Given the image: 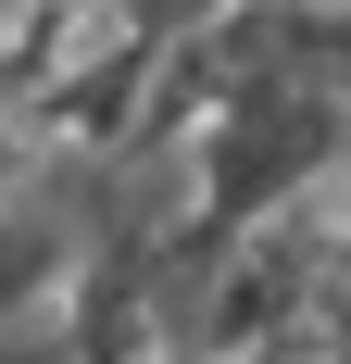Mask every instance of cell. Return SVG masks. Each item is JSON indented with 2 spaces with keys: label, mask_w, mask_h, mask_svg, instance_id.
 <instances>
[{
  "label": "cell",
  "mask_w": 351,
  "mask_h": 364,
  "mask_svg": "<svg viewBox=\"0 0 351 364\" xmlns=\"http://www.w3.org/2000/svg\"><path fill=\"white\" fill-rule=\"evenodd\" d=\"M351 176V88H239L188 139V239H239V226L326 201Z\"/></svg>",
  "instance_id": "cell-1"
},
{
  "label": "cell",
  "mask_w": 351,
  "mask_h": 364,
  "mask_svg": "<svg viewBox=\"0 0 351 364\" xmlns=\"http://www.w3.org/2000/svg\"><path fill=\"white\" fill-rule=\"evenodd\" d=\"M26 164H38V113H26V101H13V88H0V188L26 176Z\"/></svg>",
  "instance_id": "cell-3"
},
{
  "label": "cell",
  "mask_w": 351,
  "mask_h": 364,
  "mask_svg": "<svg viewBox=\"0 0 351 364\" xmlns=\"http://www.w3.org/2000/svg\"><path fill=\"white\" fill-rule=\"evenodd\" d=\"M101 239V151H38L0 188V327H26L75 289V264Z\"/></svg>",
  "instance_id": "cell-2"
}]
</instances>
